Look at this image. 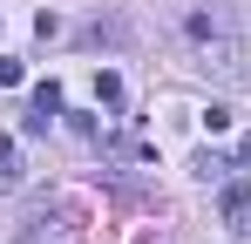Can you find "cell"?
<instances>
[{"instance_id": "6da1fadb", "label": "cell", "mask_w": 251, "mask_h": 244, "mask_svg": "<svg viewBox=\"0 0 251 244\" xmlns=\"http://www.w3.org/2000/svg\"><path fill=\"white\" fill-rule=\"evenodd\" d=\"M21 183V149H14V136H0V190H14Z\"/></svg>"}, {"instance_id": "7a4b0ae2", "label": "cell", "mask_w": 251, "mask_h": 244, "mask_svg": "<svg viewBox=\"0 0 251 244\" xmlns=\"http://www.w3.org/2000/svg\"><path fill=\"white\" fill-rule=\"evenodd\" d=\"M245 210H251V183H224V217L245 224Z\"/></svg>"}, {"instance_id": "8992f818", "label": "cell", "mask_w": 251, "mask_h": 244, "mask_svg": "<svg viewBox=\"0 0 251 244\" xmlns=\"http://www.w3.org/2000/svg\"><path fill=\"white\" fill-rule=\"evenodd\" d=\"M21 75H27V68H21L14 54H0V88H21Z\"/></svg>"}, {"instance_id": "3957f363", "label": "cell", "mask_w": 251, "mask_h": 244, "mask_svg": "<svg viewBox=\"0 0 251 244\" xmlns=\"http://www.w3.org/2000/svg\"><path fill=\"white\" fill-rule=\"evenodd\" d=\"M95 102H109V109L123 102V75H116V68H102V75H95Z\"/></svg>"}, {"instance_id": "277c9868", "label": "cell", "mask_w": 251, "mask_h": 244, "mask_svg": "<svg viewBox=\"0 0 251 244\" xmlns=\"http://www.w3.org/2000/svg\"><path fill=\"white\" fill-rule=\"evenodd\" d=\"M34 109H41V116H61V81H41V88H34Z\"/></svg>"}, {"instance_id": "5b68a950", "label": "cell", "mask_w": 251, "mask_h": 244, "mask_svg": "<svg viewBox=\"0 0 251 244\" xmlns=\"http://www.w3.org/2000/svg\"><path fill=\"white\" fill-rule=\"evenodd\" d=\"M48 122H54V116H41V109L27 102V116H21V136H48Z\"/></svg>"}]
</instances>
